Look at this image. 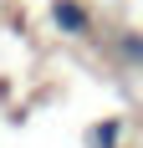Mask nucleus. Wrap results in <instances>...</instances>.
<instances>
[{"instance_id": "obj_1", "label": "nucleus", "mask_w": 143, "mask_h": 148, "mask_svg": "<svg viewBox=\"0 0 143 148\" xmlns=\"http://www.w3.org/2000/svg\"><path fill=\"white\" fill-rule=\"evenodd\" d=\"M51 21H56V31H67V36H82L87 31V10L77 0H56V5H51Z\"/></svg>"}, {"instance_id": "obj_2", "label": "nucleus", "mask_w": 143, "mask_h": 148, "mask_svg": "<svg viewBox=\"0 0 143 148\" xmlns=\"http://www.w3.org/2000/svg\"><path fill=\"white\" fill-rule=\"evenodd\" d=\"M118 128H123V123H102L97 128V148H113L118 143Z\"/></svg>"}]
</instances>
